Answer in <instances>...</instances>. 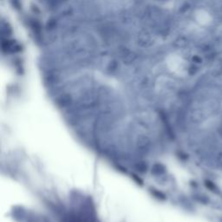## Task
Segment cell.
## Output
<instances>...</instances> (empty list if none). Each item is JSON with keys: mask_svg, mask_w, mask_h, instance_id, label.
I'll return each instance as SVG.
<instances>
[{"mask_svg": "<svg viewBox=\"0 0 222 222\" xmlns=\"http://www.w3.org/2000/svg\"><path fill=\"white\" fill-rule=\"evenodd\" d=\"M138 41H139L138 43H140V45L143 46V47H147V46H149L151 44V38H150L149 35H148V34L141 35Z\"/></svg>", "mask_w": 222, "mask_h": 222, "instance_id": "1", "label": "cell"}, {"mask_svg": "<svg viewBox=\"0 0 222 222\" xmlns=\"http://www.w3.org/2000/svg\"><path fill=\"white\" fill-rule=\"evenodd\" d=\"M188 42L186 40V38L184 37H179L176 41H175V45L177 47H180V48H182V47H185L187 45Z\"/></svg>", "mask_w": 222, "mask_h": 222, "instance_id": "2", "label": "cell"}, {"mask_svg": "<svg viewBox=\"0 0 222 222\" xmlns=\"http://www.w3.org/2000/svg\"><path fill=\"white\" fill-rule=\"evenodd\" d=\"M198 71V68L196 67L195 65H192V66H190V68H189V73L191 75H194V74H195L196 72Z\"/></svg>", "mask_w": 222, "mask_h": 222, "instance_id": "3", "label": "cell"}, {"mask_svg": "<svg viewBox=\"0 0 222 222\" xmlns=\"http://www.w3.org/2000/svg\"><path fill=\"white\" fill-rule=\"evenodd\" d=\"M192 60H193V62L195 63V64H201V63H202V59H201V58H200L199 56H194V57H193Z\"/></svg>", "mask_w": 222, "mask_h": 222, "instance_id": "4", "label": "cell"}, {"mask_svg": "<svg viewBox=\"0 0 222 222\" xmlns=\"http://www.w3.org/2000/svg\"><path fill=\"white\" fill-rule=\"evenodd\" d=\"M206 187H207L208 188H210V189H212V190L216 189V187L214 186V184L213 183V182H211V181H206Z\"/></svg>", "mask_w": 222, "mask_h": 222, "instance_id": "5", "label": "cell"}, {"mask_svg": "<svg viewBox=\"0 0 222 222\" xmlns=\"http://www.w3.org/2000/svg\"><path fill=\"white\" fill-rule=\"evenodd\" d=\"M218 161H219L220 165L222 167V154L219 155V156H218Z\"/></svg>", "mask_w": 222, "mask_h": 222, "instance_id": "6", "label": "cell"}]
</instances>
